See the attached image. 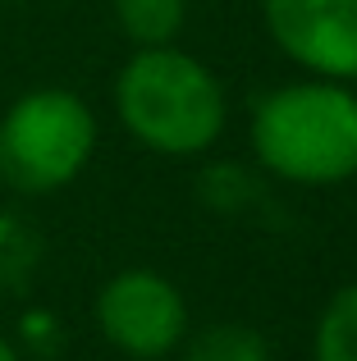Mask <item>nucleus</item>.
<instances>
[{
  "label": "nucleus",
  "instance_id": "f257e3e1",
  "mask_svg": "<svg viewBox=\"0 0 357 361\" xmlns=\"http://www.w3.org/2000/svg\"><path fill=\"white\" fill-rule=\"evenodd\" d=\"M115 115L156 156H202L220 142L229 101L211 64L178 46H143L115 78Z\"/></svg>",
  "mask_w": 357,
  "mask_h": 361
},
{
  "label": "nucleus",
  "instance_id": "f03ea898",
  "mask_svg": "<svg viewBox=\"0 0 357 361\" xmlns=\"http://www.w3.org/2000/svg\"><path fill=\"white\" fill-rule=\"evenodd\" d=\"M252 151L284 183L330 188L357 174V87L303 78L266 92L252 110Z\"/></svg>",
  "mask_w": 357,
  "mask_h": 361
},
{
  "label": "nucleus",
  "instance_id": "7ed1b4c3",
  "mask_svg": "<svg viewBox=\"0 0 357 361\" xmlns=\"http://www.w3.org/2000/svg\"><path fill=\"white\" fill-rule=\"evenodd\" d=\"M97 151V115L64 87H37L0 115V178L23 197L69 188Z\"/></svg>",
  "mask_w": 357,
  "mask_h": 361
},
{
  "label": "nucleus",
  "instance_id": "20e7f679",
  "mask_svg": "<svg viewBox=\"0 0 357 361\" xmlns=\"http://www.w3.org/2000/svg\"><path fill=\"white\" fill-rule=\"evenodd\" d=\"M97 325L124 357L156 361L183 343V293L156 270H119L97 293Z\"/></svg>",
  "mask_w": 357,
  "mask_h": 361
},
{
  "label": "nucleus",
  "instance_id": "39448f33",
  "mask_svg": "<svg viewBox=\"0 0 357 361\" xmlns=\"http://www.w3.org/2000/svg\"><path fill=\"white\" fill-rule=\"evenodd\" d=\"M261 18L307 78L357 82V0H261Z\"/></svg>",
  "mask_w": 357,
  "mask_h": 361
},
{
  "label": "nucleus",
  "instance_id": "423d86ee",
  "mask_svg": "<svg viewBox=\"0 0 357 361\" xmlns=\"http://www.w3.org/2000/svg\"><path fill=\"white\" fill-rule=\"evenodd\" d=\"M115 23L128 42L143 46H174V37L183 32L188 0H110Z\"/></svg>",
  "mask_w": 357,
  "mask_h": 361
},
{
  "label": "nucleus",
  "instance_id": "0eeeda50",
  "mask_svg": "<svg viewBox=\"0 0 357 361\" xmlns=\"http://www.w3.org/2000/svg\"><path fill=\"white\" fill-rule=\"evenodd\" d=\"M316 361H357V283L325 302L316 320Z\"/></svg>",
  "mask_w": 357,
  "mask_h": 361
},
{
  "label": "nucleus",
  "instance_id": "6e6552de",
  "mask_svg": "<svg viewBox=\"0 0 357 361\" xmlns=\"http://www.w3.org/2000/svg\"><path fill=\"white\" fill-rule=\"evenodd\" d=\"M178 361H270V348L248 325H211L188 338Z\"/></svg>",
  "mask_w": 357,
  "mask_h": 361
},
{
  "label": "nucleus",
  "instance_id": "1a4fd4ad",
  "mask_svg": "<svg viewBox=\"0 0 357 361\" xmlns=\"http://www.w3.org/2000/svg\"><path fill=\"white\" fill-rule=\"evenodd\" d=\"M0 361H18V353H14V348L5 343V338H0Z\"/></svg>",
  "mask_w": 357,
  "mask_h": 361
},
{
  "label": "nucleus",
  "instance_id": "9d476101",
  "mask_svg": "<svg viewBox=\"0 0 357 361\" xmlns=\"http://www.w3.org/2000/svg\"><path fill=\"white\" fill-rule=\"evenodd\" d=\"M0 5H18V0H0Z\"/></svg>",
  "mask_w": 357,
  "mask_h": 361
}]
</instances>
